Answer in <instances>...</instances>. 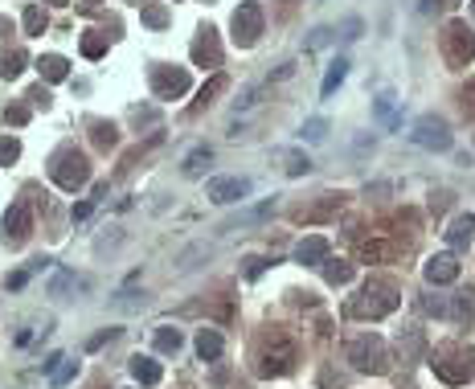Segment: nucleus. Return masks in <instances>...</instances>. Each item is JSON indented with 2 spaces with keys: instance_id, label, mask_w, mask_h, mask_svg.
Wrapping results in <instances>:
<instances>
[{
  "instance_id": "18",
  "label": "nucleus",
  "mask_w": 475,
  "mask_h": 389,
  "mask_svg": "<svg viewBox=\"0 0 475 389\" xmlns=\"http://www.w3.org/2000/svg\"><path fill=\"white\" fill-rule=\"evenodd\" d=\"M25 29L29 33H45V12L33 4V8H25Z\"/></svg>"
},
{
  "instance_id": "10",
  "label": "nucleus",
  "mask_w": 475,
  "mask_h": 389,
  "mask_svg": "<svg viewBox=\"0 0 475 389\" xmlns=\"http://www.w3.org/2000/svg\"><path fill=\"white\" fill-rule=\"evenodd\" d=\"M345 74H348V62H345V58H336V62L328 66V74H324V87H320V94H324V98H332V94H336V87L345 83Z\"/></svg>"
},
{
  "instance_id": "1",
  "label": "nucleus",
  "mask_w": 475,
  "mask_h": 389,
  "mask_svg": "<svg viewBox=\"0 0 475 389\" xmlns=\"http://www.w3.org/2000/svg\"><path fill=\"white\" fill-rule=\"evenodd\" d=\"M49 173H53V180H58L62 189H78V184H87L90 164H87V156H83V152L66 148V152H58V156H53Z\"/></svg>"
},
{
  "instance_id": "5",
  "label": "nucleus",
  "mask_w": 475,
  "mask_h": 389,
  "mask_svg": "<svg viewBox=\"0 0 475 389\" xmlns=\"http://www.w3.org/2000/svg\"><path fill=\"white\" fill-rule=\"evenodd\" d=\"M209 201L214 205H234V201H246L250 197V180L246 176H217V180H209Z\"/></svg>"
},
{
  "instance_id": "13",
  "label": "nucleus",
  "mask_w": 475,
  "mask_h": 389,
  "mask_svg": "<svg viewBox=\"0 0 475 389\" xmlns=\"http://www.w3.org/2000/svg\"><path fill=\"white\" fill-rule=\"evenodd\" d=\"M214 160V152L209 148H193L189 156H184V176H201V168Z\"/></svg>"
},
{
  "instance_id": "17",
  "label": "nucleus",
  "mask_w": 475,
  "mask_h": 389,
  "mask_svg": "<svg viewBox=\"0 0 475 389\" xmlns=\"http://www.w3.org/2000/svg\"><path fill=\"white\" fill-rule=\"evenodd\" d=\"M70 287H78V279H74L70 270H62V275L49 283V295H53V300H66V291H70Z\"/></svg>"
},
{
  "instance_id": "16",
  "label": "nucleus",
  "mask_w": 475,
  "mask_h": 389,
  "mask_svg": "<svg viewBox=\"0 0 475 389\" xmlns=\"http://www.w3.org/2000/svg\"><path fill=\"white\" fill-rule=\"evenodd\" d=\"M21 70H25V53H21V49L4 53V62H0V78H17Z\"/></svg>"
},
{
  "instance_id": "29",
  "label": "nucleus",
  "mask_w": 475,
  "mask_h": 389,
  "mask_svg": "<svg viewBox=\"0 0 475 389\" xmlns=\"http://www.w3.org/2000/svg\"><path fill=\"white\" fill-rule=\"evenodd\" d=\"M332 42V29H316V37H311V45H328Z\"/></svg>"
},
{
  "instance_id": "8",
  "label": "nucleus",
  "mask_w": 475,
  "mask_h": 389,
  "mask_svg": "<svg viewBox=\"0 0 475 389\" xmlns=\"http://www.w3.org/2000/svg\"><path fill=\"white\" fill-rule=\"evenodd\" d=\"M156 94L160 98H176V94H184L189 90V74L184 70H156Z\"/></svg>"
},
{
  "instance_id": "19",
  "label": "nucleus",
  "mask_w": 475,
  "mask_h": 389,
  "mask_svg": "<svg viewBox=\"0 0 475 389\" xmlns=\"http://www.w3.org/2000/svg\"><path fill=\"white\" fill-rule=\"evenodd\" d=\"M103 49H107V37H103V33H87V37H83V53H87V58H98Z\"/></svg>"
},
{
  "instance_id": "6",
  "label": "nucleus",
  "mask_w": 475,
  "mask_h": 389,
  "mask_svg": "<svg viewBox=\"0 0 475 389\" xmlns=\"http://www.w3.org/2000/svg\"><path fill=\"white\" fill-rule=\"evenodd\" d=\"M193 62H197V66H205V70H217V66H221V45H217L214 29H205V33L193 42Z\"/></svg>"
},
{
  "instance_id": "2",
  "label": "nucleus",
  "mask_w": 475,
  "mask_h": 389,
  "mask_svg": "<svg viewBox=\"0 0 475 389\" xmlns=\"http://www.w3.org/2000/svg\"><path fill=\"white\" fill-rule=\"evenodd\" d=\"M442 53L451 66H467L475 58V33L463 25V21H451L447 33H442Z\"/></svg>"
},
{
  "instance_id": "11",
  "label": "nucleus",
  "mask_w": 475,
  "mask_h": 389,
  "mask_svg": "<svg viewBox=\"0 0 475 389\" xmlns=\"http://www.w3.org/2000/svg\"><path fill=\"white\" fill-rule=\"evenodd\" d=\"M131 373H135V381H144V386H156V381H160V365L148 361V356H135V361H131Z\"/></svg>"
},
{
  "instance_id": "22",
  "label": "nucleus",
  "mask_w": 475,
  "mask_h": 389,
  "mask_svg": "<svg viewBox=\"0 0 475 389\" xmlns=\"http://www.w3.org/2000/svg\"><path fill=\"white\" fill-rule=\"evenodd\" d=\"M74 373H78V365H74V361H66L62 369H53V373H49V381H53V386H66Z\"/></svg>"
},
{
  "instance_id": "23",
  "label": "nucleus",
  "mask_w": 475,
  "mask_h": 389,
  "mask_svg": "<svg viewBox=\"0 0 475 389\" xmlns=\"http://www.w3.org/2000/svg\"><path fill=\"white\" fill-rule=\"evenodd\" d=\"M21 156V144L17 139H0V164H12Z\"/></svg>"
},
{
  "instance_id": "20",
  "label": "nucleus",
  "mask_w": 475,
  "mask_h": 389,
  "mask_svg": "<svg viewBox=\"0 0 475 389\" xmlns=\"http://www.w3.org/2000/svg\"><path fill=\"white\" fill-rule=\"evenodd\" d=\"M300 135L307 139V144H320V139L328 135V123H324V119H311V123H307V128L300 131Z\"/></svg>"
},
{
  "instance_id": "12",
  "label": "nucleus",
  "mask_w": 475,
  "mask_h": 389,
  "mask_svg": "<svg viewBox=\"0 0 475 389\" xmlns=\"http://www.w3.org/2000/svg\"><path fill=\"white\" fill-rule=\"evenodd\" d=\"M37 70H42L45 78H49V83H62V78L70 74V70H66V62H62L58 53H49V58H42V62H37Z\"/></svg>"
},
{
  "instance_id": "35",
  "label": "nucleus",
  "mask_w": 475,
  "mask_h": 389,
  "mask_svg": "<svg viewBox=\"0 0 475 389\" xmlns=\"http://www.w3.org/2000/svg\"><path fill=\"white\" fill-rule=\"evenodd\" d=\"M472 12H475V4H472Z\"/></svg>"
},
{
  "instance_id": "32",
  "label": "nucleus",
  "mask_w": 475,
  "mask_h": 389,
  "mask_svg": "<svg viewBox=\"0 0 475 389\" xmlns=\"http://www.w3.org/2000/svg\"><path fill=\"white\" fill-rule=\"evenodd\" d=\"M87 214H90V201H83V205H74V221H83Z\"/></svg>"
},
{
  "instance_id": "24",
  "label": "nucleus",
  "mask_w": 475,
  "mask_h": 389,
  "mask_svg": "<svg viewBox=\"0 0 475 389\" xmlns=\"http://www.w3.org/2000/svg\"><path fill=\"white\" fill-rule=\"evenodd\" d=\"M156 345L164 348V352H169V348H173V352H176V348H180V332H176V328H173V332H169V328H164V332H160V336H156Z\"/></svg>"
},
{
  "instance_id": "26",
  "label": "nucleus",
  "mask_w": 475,
  "mask_h": 389,
  "mask_svg": "<svg viewBox=\"0 0 475 389\" xmlns=\"http://www.w3.org/2000/svg\"><path fill=\"white\" fill-rule=\"evenodd\" d=\"M287 173H291V176L307 173V156H300V152H291V156H287Z\"/></svg>"
},
{
  "instance_id": "33",
  "label": "nucleus",
  "mask_w": 475,
  "mask_h": 389,
  "mask_svg": "<svg viewBox=\"0 0 475 389\" xmlns=\"http://www.w3.org/2000/svg\"><path fill=\"white\" fill-rule=\"evenodd\" d=\"M53 4H66V0H53Z\"/></svg>"
},
{
  "instance_id": "14",
  "label": "nucleus",
  "mask_w": 475,
  "mask_h": 389,
  "mask_svg": "<svg viewBox=\"0 0 475 389\" xmlns=\"http://www.w3.org/2000/svg\"><path fill=\"white\" fill-rule=\"evenodd\" d=\"M197 352H201V361H217L221 356V336L217 332H201L197 336Z\"/></svg>"
},
{
  "instance_id": "7",
  "label": "nucleus",
  "mask_w": 475,
  "mask_h": 389,
  "mask_svg": "<svg viewBox=\"0 0 475 389\" xmlns=\"http://www.w3.org/2000/svg\"><path fill=\"white\" fill-rule=\"evenodd\" d=\"M352 361H356V369H381V340L377 336H361L352 345Z\"/></svg>"
},
{
  "instance_id": "31",
  "label": "nucleus",
  "mask_w": 475,
  "mask_h": 389,
  "mask_svg": "<svg viewBox=\"0 0 475 389\" xmlns=\"http://www.w3.org/2000/svg\"><path fill=\"white\" fill-rule=\"evenodd\" d=\"M25 279H29V275H25V270H17V275H12V279H8V287H12V291H17V287H25Z\"/></svg>"
},
{
  "instance_id": "27",
  "label": "nucleus",
  "mask_w": 475,
  "mask_h": 389,
  "mask_svg": "<svg viewBox=\"0 0 475 389\" xmlns=\"http://www.w3.org/2000/svg\"><path fill=\"white\" fill-rule=\"evenodd\" d=\"M4 115H8V123H25V119H29L25 107H12V111H4Z\"/></svg>"
},
{
  "instance_id": "15",
  "label": "nucleus",
  "mask_w": 475,
  "mask_h": 389,
  "mask_svg": "<svg viewBox=\"0 0 475 389\" xmlns=\"http://www.w3.org/2000/svg\"><path fill=\"white\" fill-rule=\"evenodd\" d=\"M324 254H328V242L324 238H307L300 246V262H320Z\"/></svg>"
},
{
  "instance_id": "34",
  "label": "nucleus",
  "mask_w": 475,
  "mask_h": 389,
  "mask_svg": "<svg viewBox=\"0 0 475 389\" xmlns=\"http://www.w3.org/2000/svg\"><path fill=\"white\" fill-rule=\"evenodd\" d=\"M87 4H94V0H87Z\"/></svg>"
},
{
  "instance_id": "3",
  "label": "nucleus",
  "mask_w": 475,
  "mask_h": 389,
  "mask_svg": "<svg viewBox=\"0 0 475 389\" xmlns=\"http://www.w3.org/2000/svg\"><path fill=\"white\" fill-rule=\"evenodd\" d=\"M410 139H414L418 148H426V152H447V148H451V131H447V123H442V119H431V115L414 123Z\"/></svg>"
},
{
  "instance_id": "25",
  "label": "nucleus",
  "mask_w": 475,
  "mask_h": 389,
  "mask_svg": "<svg viewBox=\"0 0 475 389\" xmlns=\"http://www.w3.org/2000/svg\"><path fill=\"white\" fill-rule=\"evenodd\" d=\"M144 21H148V25H164V21H169V12H164L160 4H148V8H144Z\"/></svg>"
},
{
  "instance_id": "9",
  "label": "nucleus",
  "mask_w": 475,
  "mask_h": 389,
  "mask_svg": "<svg viewBox=\"0 0 475 389\" xmlns=\"http://www.w3.org/2000/svg\"><path fill=\"white\" fill-rule=\"evenodd\" d=\"M459 275V262L451 259V254H438V259H431V266H426V279L431 283H451Z\"/></svg>"
},
{
  "instance_id": "4",
  "label": "nucleus",
  "mask_w": 475,
  "mask_h": 389,
  "mask_svg": "<svg viewBox=\"0 0 475 389\" xmlns=\"http://www.w3.org/2000/svg\"><path fill=\"white\" fill-rule=\"evenodd\" d=\"M262 33V8L254 0H246L238 12H234V42L238 45H254Z\"/></svg>"
},
{
  "instance_id": "21",
  "label": "nucleus",
  "mask_w": 475,
  "mask_h": 389,
  "mask_svg": "<svg viewBox=\"0 0 475 389\" xmlns=\"http://www.w3.org/2000/svg\"><path fill=\"white\" fill-rule=\"evenodd\" d=\"M472 230H475V217H459L447 238H451V242H463V238H472Z\"/></svg>"
},
{
  "instance_id": "30",
  "label": "nucleus",
  "mask_w": 475,
  "mask_h": 389,
  "mask_svg": "<svg viewBox=\"0 0 475 389\" xmlns=\"http://www.w3.org/2000/svg\"><path fill=\"white\" fill-rule=\"evenodd\" d=\"M463 107H467V111H472V115H475V83H472V87H467V94H463Z\"/></svg>"
},
{
  "instance_id": "28",
  "label": "nucleus",
  "mask_w": 475,
  "mask_h": 389,
  "mask_svg": "<svg viewBox=\"0 0 475 389\" xmlns=\"http://www.w3.org/2000/svg\"><path fill=\"white\" fill-rule=\"evenodd\" d=\"M328 279H332V283H345V279H348V266H328Z\"/></svg>"
}]
</instances>
